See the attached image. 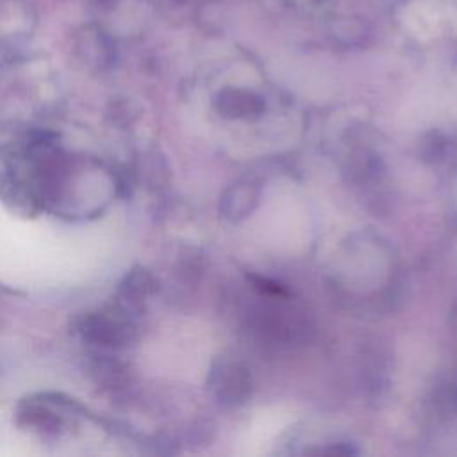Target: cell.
<instances>
[{
    "label": "cell",
    "mask_w": 457,
    "mask_h": 457,
    "mask_svg": "<svg viewBox=\"0 0 457 457\" xmlns=\"http://www.w3.org/2000/svg\"><path fill=\"white\" fill-rule=\"evenodd\" d=\"M82 334L84 337L100 343V345H111V346H121L127 345L132 337V325L121 316L109 318L104 314H93L87 316L82 323Z\"/></svg>",
    "instance_id": "1"
},
{
    "label": "cell",
    "mask_w": 457,
    "mask_h": 457,
    "mask_svg": "<svg viewBox=\"0 0 457 457\" xmlns=\"http://www.w3.org/2000/svg\"><path fill=\"white\" fill-rule=\"evenodd\" d=\"M452 12H455V9L441 0H414L403 9L405 23L423 34L436 32L443 20Z\"/></svg>",
    "instance_id": "2"
}]
</instances>
